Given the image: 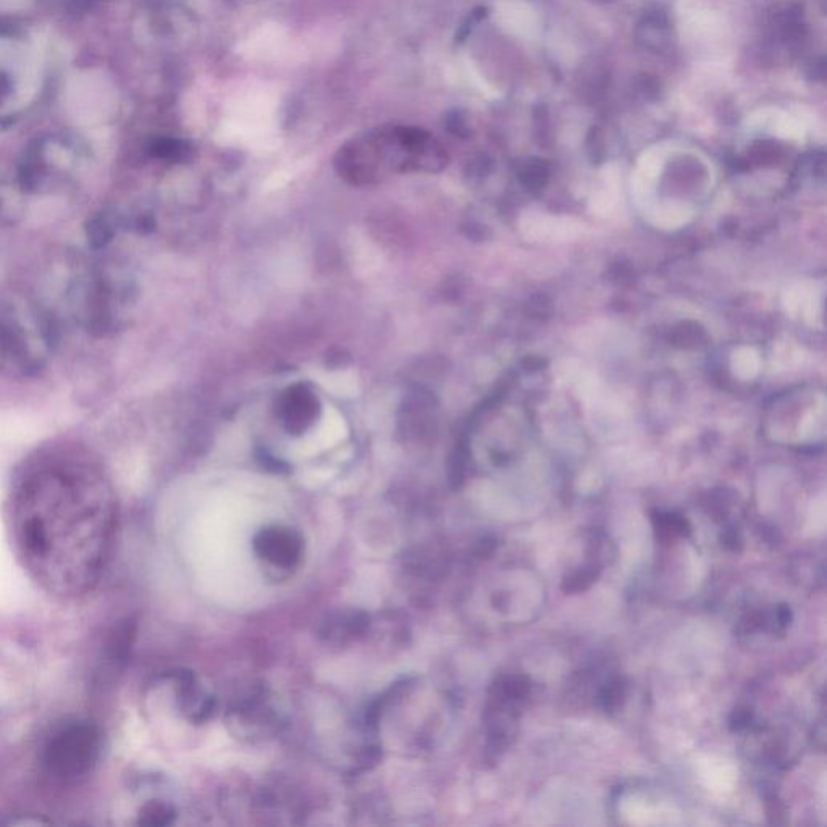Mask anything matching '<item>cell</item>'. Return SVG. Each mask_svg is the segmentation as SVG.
Returning a JSON list of instances; mask_svg holds the SVG:
<instances>
[{"label": "cell", "instance_id": "14", "mask_svg": "<svg viewBox=\"0 0 827 827\" xmlns=\"http://www.w3.org/2000/svg\"><path fill=\"white\" fill-rule=\"evenodd\" d=\"M748 721H750V714H748V711L739 710L735 711L734 716H732L731 723L732 727H737V729H740V727H744Z\"/></svg>", "mask_w": 827, "mask_h": 827}, {"label": "cell", "instance_id": "9", "mask_svg": "<svg viewBox=\"0 0 827 827\" xmlns=\"http://www.w3.org/2000/svg\"><path fill=\"white\" fill-rule=\"evenodd\" d=\"M595 579H597V571H595L593 567H585V569L576 572V574H572V576L566 580L564 590H566V592H580V590H585L588 585L595 582Z\"/></svg>", "mask_w": 827, "mask_h": 827}, {"label": "cell", "instance_id": "4", "mask_svg": "<svg viewBox=\"0 0 827 827\" xmlns=\"http://www.w3.org/2000/svg\"><path fill=\"white\" fill-rule=\"evenodd\" d=\"M254 548H256L257 555L265 559L267 563L282 567V569H290L298 563L301 551H303V543L293 530L273 527V529H264L261 534L257 535Z\"/></svg>", "mask_w": 827, "mask_h": 827}, {"label": "cell", "instance_id": "15", "mask_svg": "<svg viewBox=\"0 0 827 827\" xmlns=\"http://www.w3.org/2000/svg\"><path fill=\"white\" fill-rule=\"evenodd\" d=\"M592 2H597V4H609V2H614V0H592Z\"/></svg>", "mask_w": 827, "mask_h": 827}, {"label": "cell", "instance_id": "13", "mask_svg": "<svg viewBox=\"0 0 827 827\" xmlns=\"http://www.w3.org/2000/svg\"><path fill=\"white\" fill-rule=\"evenodd\" d=\"M824 60L819 59L815 62L808 63L807 75L810 80H823L824 78Z\"/></svg>", "mask_w": 827, "mask_h": 827}, {"label": "cell", "instance_id": "11", "mask_svg": "<svg viewBox=\"0 0 827 827\" xmlns=\"http://www.w3.org/2000/svg\"><path fill=\"white\" fill-rule=\"evenodd\" d=\"M448 128H450L451 133L462 136V138L471 135V126H469L467 118L461 112H454L451 115L450 120H448Z\"/></svg>", "mask_w": 827, "mask_h": 827}, {"label": "cell", "instance_id": "3", "mask_svg": "<svg viewBox=\"0 0 827 827\" xmlns=\"http://www.w3.org/2000/svg\"><path fill=\"white\" fill-rule=\"evenodd\" d=\"M102 753V732L88 719H67L42 744V771L55 782H76L93 773Z\"/></svg>", "mask_w": 827, "mask_h": 827}, {"label": "cell", "instance_id": "5", "mask_svg": "<svg viewBox=\"0 0 827 827\" xmlns=\"http://www.w3.org/2000/svg\"><path fill=\"white\" fill-rule=\"evenodd\" d=\"M319 414V401L306 387L291 388L282 399V416L286 430L299 435L314 424Z\"/></svg>", "mask_w": 827, "mask_h": 827}, {"label": "cell", "instance_id": "1", "mask_svg": "<svg viewBox=\"0 0 827 827\" xmlns=\"http://www.w3.org/2000/svg\"><path fill=\"white\" fill-rule=\"evenodd\" d=\"M10 532L21 564L59 598L91 592L109 564L117 501L93 459L57 451L31 462L10 500Z\"/></svg>", "mask_w": 827, "mask_h": 827}, {"label": "cell", "instance_id": "6", "mask_svg": "<svg viewBox=\"0 0 827 827\" xmlns=\"http://www.w3.org/2000/svg\"><path fill=\"white\" fill-rule=\"evenodd\" d=\"M635 38L647 51L655 52V54H664L669 51L674 42V34H672L668 15L661 10L648 12L637 26Z\"/></svg>", "mask_w": 827, "mask_h": 827}, {"label": "cell", "instance_id": "8", "mask_svg": "<svg viewBox=\"0 0 827 827\" xmlns=\"http://www.w3.org/2000/svg\"><path fill=\"white\" fill-rule=\"evenodd\" d=\"M546 178H548V164L543 160H532L525 165L524 172H522V180L529 188L545 185Z\"/></svg>", "mask_w": 827, "mask_h": 827}, {"label": "cell", "instance_id": "12", "mask_svg": "<svg viewBox=\"0 0 827 827\" xmlns=\"http://www.w3.org/2000/svg\"><path fill=\"white\" fill-rule=\"evenodd\" d=\"M622 697H624V685L621 681H616L606 687L603 700H605L606 706H614L618 705L619 698Z\"/></svg>", "mask_w": 827, "mask_h": 827}, {"label": "cell", "instance_id": "10", "mask_svg": "<svg viewBox=\"0 0 827 827\" xmlns=\"http://www.w3.org/2000/svg\"><path fill=\"white\" fill-rule=\"evenodd\" d=\"M639 91L648 101H656L661 94V83L656 80V76H642L639 80Z\"/></svg>", "mask_w": 827, "mask_h": 827}, {"label": "cell", "instance_id": "2", "mask_svg": "<svg viewBox=\"0 0 827 827\" xmlns=\"http://www.w3.org/2000/svg\"><path fill=\"white\" fill-rule=\"evenodd\" d=\"M446 164L443 146L416 126H383L341 147L336 156V170L356 185L391 172H440Z\"/></svg>", "mask_w": 827, "mask_h": 827}, {"label": "cell", "instance_id": "7", "mask_svg": "<svg viewBox=\"0 0 827 827\" xmlns=\"http://www.w3.org/2000/svg\"><path fill=\"white\" fill-rule=\"evenodd\" d=\"M367 619L359 613L341 614L338 618H332L325 622L324 632L328 640L351 639L366 629Z\"/></svg>", "mask_w": 827, "mask_h": 827}]
</instances>
